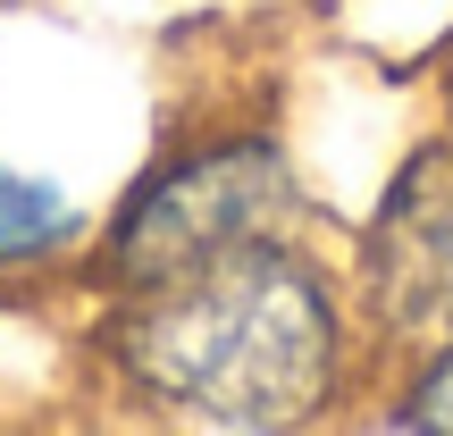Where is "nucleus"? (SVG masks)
Returning a JSON list of instances; mask_svg holds the SVG:
<instances>
[{
  "label": "nucleus",
  "instance_id": "obj_3",
  "mask_svg": "<svg viewBox=\"0 0 453 436\" xmlns=\"http://www.w3.org/2000/svg\"><path fill=\"white\" fill-rule=\"evenodd\" d=\"M361 260H370L378 319L453 344V151H428L395 177Z\"/></svg>",
  "mask_w": 453,
  "mask_h": 436
},
{
  "label": "nucleus",
  "instance_id": "obj_4",
  "mask_svg": "<svg viewBox=\"0 0 453 436\" xmlns=\"http://www.w3.org/2000/svg\"><path fill=\"white\" fill-rule=\"evenodd\" d=\"M76 202L59 194L50 177H17V168H0V269H34V260H50L59 243H76Z\"/></svg>",
  "mask_w": 453,
  "mask_h": 436
},
{
  "label": "nucleus",
  "instance_id": "obj_5",
  "mask_svg": "<svg viewBox=\"0 0 453 436\" xmlns=\"http://www.w3.org/2000/svg\"><path fill=\"white\" fill-rule=\"evenodd\" d=\"M403 428H453V344L411 378V403H403Z\"/></svg>",
  "mask_w": 453,
  "mask_h": 436
},
{
  "label": "nucleus",
  "instance_id": "obj_1",
  "mask_svg": "<svg viewBox=\"0 0 453 436\" xmlns=\"http://www.w3.org/2000/svg\"><path fill=\"white\" fill-rule=\"evenodd\" d=\"M118 361L143 394L219 428H286L336 394L344 319L303 252L243 235L194 269L134 286Z\"/></svg>",
  "mask_w": 453,
  "mask_h": 436
},
{
  "label": "nucleus",
  "instance_id": "obj_2",
  "mask_svg": "<svg viewBox=\"0 0 453 436\" xmlns=\"http://www.w3.org/2000/svg\"><path fill=\"white\" fill-rule=\"evenodd\" d=\"M277 202H286V160L269 143H219L151 177L143 194L118 210L110 269L127 286H160V277L194 269V260L226 252L243 235H269Z\"/></svg>",
  "mask_w": 453,
  "mask_h": 436
}]
</instances>
